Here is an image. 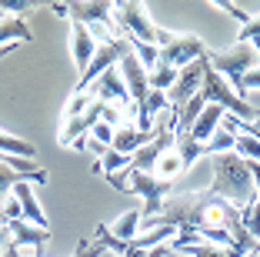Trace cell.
<instances>
[{"label":"cell","instance_id":"1","mask_svg":"<svg viewBox=\"0 0 260 257\" xmlns=\"http://www.w3.org/2000/svg\"><path fill=\"white\" fill-rule=\"evenodd\" d=\"M210 194L234 204L240 214H247L257 204V187H253V174L247 160L237 151H223L214 157V184H210Z\"/></svg>","mask_w":260,"mask_h":257},{"label":"cell","instance_id":"2","mask_svg":"<svg viewBox=\"0 0 260 257\" xmlns=\"http://www.w3.org/2000/svg\"><path fill=\"white\" fill-rule=\"evenodd\" d=\"M217 197L210 190H187V194H174L164 201V211L157 220H150L147 227L153 224H167L174 227L177 234H200L207 227V211Z\"/></svg>","mask_w":260,"mask_h":257},{"label":"cell","instance_id":"3","mask_svg":"<svg viewBox=\"0 0 260 257\" xmlns=\"http://www.w3.org/2000/svg\"><path fill=\"white\" fill-rule=\"evenodd\" d=\"M200 97L207 100V104H217V107H223L227 113H234L237 121H244V124H253L260 117V110L257 107H250L244 97H240L234 87H230L227 80H223L220 74H217L214 67L207 70V77H204V87H200Z\"/></svg>","mask_w":260,"mask_h":257},{"label":"cell","instance_id":"4","mask_svg":"<svg viewBox=\"0 0 260 257\" xmlns=\"http://www.w3.org/2000/svg\"><path fill=\"white\" fill-rule=\"evenodd\" d=\"M207 61H210V67H214L234 91L240 87V80H244L247 70L260 67V57H257V50H253L250 44H234L230 50H207Z\"/></svg>","mask_w":260,"mask_h":257},{"label":"cell","instance_id":"5","mask_svg":"<svg viewBox=\"0 0 260 257\" xmlns=\"http://www.w3.org/2000/svg\"><path fill=\"white\" fill-rule=\"evenodd\" d=\"M157 50H160V61L157 64L184 70V67H190L193 61L204 57L207 47H204V40L193 37V34H170V31L160 27V34H157Z\"/></svg>","mask_w":260,"mask_h":257},{"label":"cell","instance_id":"6","mask_svg":"<svg viewBox=\"0 0 260 257\" xmlns=\"http://www.w3.org/2000/svg\"><path fill=\"white\" fill-rule=\"evenodd\" d=\"M114 23H117V34H120V37H137V40H144V44L157 47V34H160V27L150 20L147 4H140V0L114 4Z\"/></svg>","mask_w":260,"mask_h":257},{"label":"cell","instance_id":"7","mask_svg":"<svg viewBox=\"0 0 260 257\" xmlns=\"http://www.w3.org/2000/svg\"><path fill=\"white\" fill-rule=\"evenodd\" d=\"M127 181H130V194L144 197V207H140V214L147 217L144 224H150L153 217H160L164 201H167V194H170V181H160V177H153V174H140V170H134V167L127 170Z\"/></svg>","mask_w":260,"mask_h":257},{"label":"cell","instance_id":"8","mask_svg":"<svg viewBox=\"0 0 260 257\" xmlns=\"http://www.w3.org/2000/svg\"><path fill=\"white\" fill-rule=\"evenodd\" d=\"M207 70H210V61H207V53L200 57V61H193L190 67H184L180 70V77H177V83L167 91V104H170V110H184L187 104H190L193 97L200 94V87H204V77H207Z\"/></svg>","mask_w":260,"mask_h":257},{"label":"cell","instance_id":"9","mask_svg":"<svg viewBox=\"0 0 260 257\" xmlns=\"http://www.w3.org/2000/svg\"><path fill=\"white\" fill-rule=\"evenodd\" d=\"M23 181L44 187L47 184V170H40L34 160H20V157H10L7 164H0V204L10 197V190H14L17 184H23Z\"/></svg>","mask_w":260,"mask_h":257},{"label":"cell","instance_id":"10","mask_svg":"<svg viewBox=\"0 0 260 257\" xmlns=\"http://www.w3.org/2000/svg\"><path fill=\"white\" fill-rule=\"evenodd\" d=\"M67 17L84 27H104V31L117 34L114 23V4H100V0H84V4H67Z\"/></svg>","mask_w":260,"mask_h":257},{"label":"cell","instance_id":"11","mask_svg":"<svg viewBox=\"0 0 260 257\" xmlns=\"http://www.w3.org/2000/svg\"><path fill=\"white\" fill-rule=\"evenodd\" d=\"M87 94H93V97L104 100V104L123 107L127 113H134V100H130V91H127V83H123V77H120V70H117V67H110Z\"/></svg>","mask_w":260,"mask_h":257},{"label":"cell","instance_id":"12","mask_svg":"<svg viewBox=\"0 0 260 257\" xmlns=\"http://www.w3.org/2000/svg\"><path fill=\"white\" fill-rule=\"evenodd\" d=\"M70 50H74L77 70L84 74V70L90 67V61L97 57V50H100L97 34H93L90 27H84V23H74V27H70ZM80 74H77V77H80Z\"/></svg>","mask_w":260,"mask_h":257},{"label":"cell","instance_id":"13","mask_svg":"<svg viewBox=\"0 0 260 257\" xmlns=\"http://www.w3.org/2000/svg\"><path fill=\"white\" fill-rule=\"evenodd\" d=\"M223 107H217V104H207L204 107V113L197 117V124L190 127V137L197 140V144H210L214 140V134L220 130V121H223Z\"/></svg>","mask_w":260,"mask_h":257},{"label":"cell","instance_id":"14","mask_svg":"<svg viewBox=\"0 0 260 257\" xmlns=\"http://www.w3.org/2000/svg\"><path fill=\"white\" fill-rule=\"evenodd\" d=\"M14 197L20 201V214L30 224H37V227H47V214H44V207H40V201H37V190H34V184L30 181H23V184H17L14 187Z\"/></svg>","mask_w":260,"mask_h":257},{"label":"cell","instance_id":"15","mask_svg":"<svg viewBox=\"0 0 260 257\" xmlns=\"http://www.w3.org/2000/svg\"><path fill=\"white\" fill-rule=\"evenodd\" d=\"M150 140H153V130H150V134H144V130H137L134 124H127V127H120L114 134V144H110V147L120 151V154H127V157H134V154H137L144 144H150Z\"/></svg>","mask_w":260,"mask_h":257},{"label":"cell","instance_id":"16","mask_svg":"<svg viewBox=\"0 0 260 257\" xmlns=\"http://www.w3.org/2000/svg\"><path fill=\"white\" fill-rule=\"evenodd\" d=\"M174 151L180 154L184 170H190L200 157H210V147H207V144H197V140H193L190 134H184V130H177V134H174Z\"/></svg>","mask_w":260,"mask_h":257},{"label":"cell","instance_id":"17","mask_svg":"<svg viewBox=\"0 0 260 257\" xmlns=\"http://www.w3.org/2000/svg\"><path fill=\"white\" fill-rule=\"evenodd\" d=\"M30 37H34L30 27H27L20 17L0 14V47H17V40H20V44H27Z\"/></svg>","mask_w":260,"mask_h":257},{"label":"cell","instance_id":"18","mask_svg":"<svg viewBox=\"0 0 260 257\" xmlns=\"http://www.w3.org/2000/svg\"><path fill=\"white\" fill-rule=\"evenodd\" d=\"M140 224H144V214H140V211H127V214H120V217H117V224L110 227V234H114L117 241L134 244L140 237Z\"/></svg>","mask_w":260,"mask_h":257},{"label":"cell","instance_id":"19","mask_svg":"<svg viewBox=\"0 0 260 257\" xmlns=\"http://www.w3.org/2000/svg\"><path fill=\"white\" fill-rule=\"evenodd\" d=\"M0 154H4V157L34 160V157H37V147H34L30 140H20V137H14V134H4V130H0Z\"/></svg>","mask_w":260,"mask_h":257},{"label":"cell","instance_id":"20","mask_svg":"<svg viewBox=\"0 0 260 257\" xmlns=\"http://www.w3.org/2000/svg\"><path fill=\"white\" fill-rule=\"evenodd\" d=\"M127 167H130V157L110 147V151L104 154V157H100L97 164H93V174H104V177H110V174H120V170H127Z\"/></svg>","mask_w":260,"mask_h":257},{"label":"cell","instance_id":"21","mask_svg":"<svg viewBox=\"0 0 260 257\" xmlns=\"http://www.w3.org/2000/svg\"><path fill=\"white\" fill-rule=\"evenodd\" d=\"M177 174H184L180 154H177V151H167L160 160H157V167H153V177H160V181H174Z\"/></svg>","mask_w":260,"mask_h":257},{"label":"cell","instance_id":"22","mask_svg":"<svg viewBox=\"0 0 260 257\" xmlns=\"http://www.w3.org/2000/svg\"><path fill=\"white\" fill-rule=\"evenodd\" d=\"M177 77H180V70H177V67H167V64H157V67L150 70V91H164V94H167L170 87L177 83Z\"/></svg>","mask_w":260,"mask_h":257},{"label":"cell","instance_id":"23","mask_svg":"<svg viewBox=\"0 0 260 257\" xmlns=\"http://www.w3.org/2000/svg\"><path fill=\"white\" fill-rule=\"evenodd\" d=\"M174 254H187V257H227V247H217V244L200 241V244H187V247L174 250Z\"/></svg>","mask_w":260,"mask_h":257},{"label":"cell","instance_id":"24","mask_svg":"<svg viewBox=\"0 0 260 257\" xmlns=\"http://www.w3.org/2000/svg\"><path fill=\"white\" fill-rule=\"evenodd\" d=\"M27 10H34L30 0H0V14H7V17H20Z\"/></svg>","mask_w":260,"mask_h":257},{"label":"cell","instance_id":"25","mask_svg":"<svg viewBox=\"0 0 260 257\" xmlns=\"http://www.w3.org/2000/svg\"><path fill=\"white\" fill-rule=\"evenodd\" d=\"M104 254H107V247L100 241H80L74 250V257H104Z\"/></svg>","mask_w":260,"mask_h":257},{"label":"cell","instance_id":"26","mask_svg":"<svg viewBox=\"0 0 260 257\" xmlns=\"http://www.w3.org/2000/svg\"><path fill=\"white\" fill-rule=\"evenodd\" d=\"M247 91H260V67H253V70H247V74H244V80H240L237 94L244 97Z\"/></svg>","mask_w":260,"mask_h":257},{"label":"cell","instance_id":"27","mask_svg":"<svg viewBox=\"0 0 260 257\" xmlns=\"http://www.w3.org/2000/svg\"><path fill=\"white\" fill-rule=\"evenodd\" d=\"M253 37H260V17H253L247 27H240V34H237V44H250Z\"/></svg>","mask_w":260,"mask_h":257},{"label":"cell","instance_id":"28","mask_svg":"<svg viewBox=\"0 0 260 257\" xmlns=\"http://www.w3.org/2000/svg\"><path fill=\"white\" fill-rule=\"evenodd\" d=\"M0 214H4V220H17V217H23V214H20V201L10 194L7 201H4V207H0Z\"/></svg>","mask_w":260,"mask_h":257},{"label":"cell","instance_id":"29","mask_svg":"<svg viewBox=\"0 0 260 257\" xmlns=\"http://www.w3.org/2000/svg\"><path fill=\"white\" fill-rule=\"evenodd\" d=\"M217 7H220V10H227V14H230V17H234V20H240V23H244V27H247V23H250V20H253V17H250V14H247V10H240V7H234V4H227V0H220V4H217Z\"/></svg>","mask_w":260,"mask_h":257},{"label":"cell","instance_id":"30","mask_svg":"<svg viewBox=\"0 0 260 257\" xmlns=\"http://www.w3.org/2000/svg\"><path fill=\"white\" fill-rule=\"evenodd\" d=\"M247 167H250V174H253V187H257V194H260V164L247 160Z\"/></svg>","mask_w":260,"mask_h":257},{"label":"cell","instance_id":"31","mask_svg":"<svg viewBox=\"0 0 260 257\" xmlns=\"http://www.w3.org/2000/svg\"><path fill=\"white\" fill-rule=\"evenodd\" d=\"M54 14L57 17H67V4H54Z\"/></svg>","mask_w":260,"mask_h":257},{"label":"cell","instance_id":"32","mask_svg":"<svg viewBox=\"0 0 260 257\" xmlns=\"http://www.w3.org/2000/svg\"><path fill=\"white\" fill-rule=\"evenodd\" d=\"M7 53H14V47H0V61H4Z\"/></svg>","mask_w":260,"mask_h":257},{"label":"cell","instance_id":"33","mask_svg":"<svg viewBox=\"0 0 260 257\" xmlns=\"http://www.w3.org/2000/svg\"><path fill=\"white\" fill-rule=\"evenodd\" d=\"M0 227H7V220H4V214H0Z\"/></svg>","mask_w":260,"mask_h":257},{"label":"cell","instance_id":"34","mask_svg":"<svg viewBox=\"0 0 260 257\" xmlns=\"http://www.w3.org/2000/svg\"><path fill=\"white\" fill-rule=\"evenodd\" d=\"M250 257H260V250H257V254H250Z\"/></svg>","mask_w":260,"mask_h":257}]
</instances>
